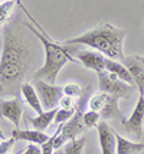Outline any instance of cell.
Returning a JSON list of instances; mask_svg holds the SVG:
<instances>
[{
	"instance_id": "cell-4",
	"label": "cell",
	"mask_w": 144,
	"mask_h": 154,
	"mask_svg": "<svg viewBox=\"0 0 144 154\" xmlns=\"http://www.w3.org/2000/svg\"><path fill=\"white\" fill-rule=\"evenodd\" d=\"M88 107L89 109L98 112L100 117L104 120H120L121 122L125 121L124 114L118 108V98L114 95H110L103 91L95 92L89 98Z\"/></svg>"
},
{
	"instance_id": "cell-20",
	"label": "cell",
	"mask_w": 144,
	"mask_h": 154,
	"mask_svg": "<svg viewBox=\"0 0 144 154\" xmlns=\"http://www.w3.org/2000/svg\"><path fill=\"white\" fill-rule=\"evenodd\" d=\"M82 122L87 128L97 127V125L101 122V117H100L98 112L92 111V109H89V111H87V112H84L82 114Z\"/></svg>"
},
{
	"instance_id": "cell-10",
	"label": "cell",
	"mask_w": 144,
	"mask_h": 154,
	"mask_svg": "<svg viewBox=\"0 0 144 154\" xmlns=\"http://www.w3.org/2000/svg\"><path fill=\"white\" fill-rule=\"evenodd\" d=\"M76 59L79 60V63L84 65L88 69H92L95 72H101L105 69V59L107 56H104L100 52H88V51H82L76 54Z\"/></svg>"
},
{
	"instance_id": "cell-12",
	"label": "cell",
	"mask_w": 144,
	"mask_h": 154,
	"mask_svg": "<svg viewBox=\"0 0 144 154\" xmlns=\"http://www.w3.org/2000/svg\"><path fill=\"white\" fill-rule=\"evenodd\" d=\"M12 137L16 141H29L30 144H39V146L45 144L51 138L43 131H38V130L29 131V130H19V128L12 131Z\"/></svg>"
},
{
	"instance_id": "cell-5",
	"label": "cell",
	"mask_w": 144,
	"mask_h": 154,
	"mask_svg": "<svg viewBox=\"0 0 144 154\" xmlns=\"http://www.w3.org/2000/svg\"><path fill=\"white\" fill-rule=\"evenodd\" d=\"M98 75V85H100V89L103 92H107L110 95H114L118 100H128L131 95L134 94V91L137 88L134 85H130L127 82L121 81L120 78H117L114 74H111L108 71H101V72H97Z\"/></svg>"
},
{
	"instance_id": "cell-8",
	"label": "cell",
	"mask_w": 144,
	"mask_h": 154,
	"mask_svg": "<svg viewBox=\"0 0 144 154\" xmlns=\"http://www.w3.org/2000/svg\"><path fill=\"white\" fill-rule=\"evenodd\" d=\"M22 114H23V104L20 98L14 97L12 100L0 101V115L10 121L16 128H19Z\"/></svg>"
},
{
	"instance_id": "cell-25",
	"label": "cell",
	"mask_w": 144,
	"mask_h": 154,
	"mask_svg": "<svg viewBox=\"0 0 144 154\" xmlns=\"http://www.w3.org/2000/svg\"><path fill=\"white\" fill-rule=\"evenodd\" d=\"M59 107L69 109V108H75L76 104L74 102V98H71V97H66V95H63V97L61 98V101H59Z\"/></svg>"
},
{
	"instance_id": "cell-9",
	"label": "cell",
	"mask_w": 144,
	"mask_h": 154,
	"mask_svg": "<svg viewBox=\"0 0 144 154\" xmlns=\"http://www.w3.org/2000/svg\"><path fill=\"white\" fill-rule=\"evenodd\" d=\"M97 131H98V141H100V146H101V153L115 154V148H117L115 131L105 121H101L97 125Z\"/></svg>"
},
{
	"instance_id": "cell-27",
	"label": "cell",
	"mask_w": 144,
	"mask_h": 154,
	"mask_svg": "<svg viewBox=\"0 0 144 154\" xmlns=\"http://www.w3.org/2000/svg\"><path fill=\"white\" fill-rule=\"evenodd\" d=\"M137 59L140 60V62H141V63L144 65V56H137Z\"/></svg>"
},
{
	"instance_id": "cell-2",
	"label": "cell",
	"mask_w": 144,
	"mask_h": 154,
	"mask_svg": "<svg viewBox=\"0 0 144 154\" xmlns=\"http://www.w3.org/2000/svg\"><path fill=\"white\" fill-rule=\"evenodd\" d=\"M124 38L125 32L123 29H118L110 23H101L81 36L68 39L63 45H87L100 51V54L108 59L124 60Z\"/></svg>"
},
{
	"instance_id": "cell-3",
	"label": "cell",
	"mask_w": 144,
	"mask_h": 154,
	"mask_svg": "<svg viewBox=\"0 0 144 154\" xmlns=\"http://www.w3.org/2000/svg\"><path fill=\"white\" fill-rule=\"evenodd\" d=\"M29 30H32L35 36L41 40V43L43 45V49H45L43 66L36 71V74L33 75V79H43L49 84L55 85L56 79H58V74L61 72V69L68 62H74L75 58L71 55V51L66 49V45L54 42L49 38V35L41 33L39 30L33 29L30 25H29Z\"/></svg>"
},
{
	"instance_id": "cell-30",
	"label": "cell",
	"mask_w": 144,
	"mask_h": 154,
	"mask_svg": "<svg viewBox=\"0 0 144 154\" xmlns=\"http://www.w3.org/2000/svg\"><path fill=\"white\" fill-rule=\"evenodd\" d=\"M13 2H14V0H13Z\"/></svg>"
},
{
	"instance_id": "cell-29",
	"label": "cell",
	"mask_w": 144,
	"mask_h": 154,
	"mask_svg": "<svg viewBox=\"0 0 144 154\" xmlns=\"http://www.w3.org/2000/svg\"><path fill=\"white\" fill-rule=\"evenodd\" d=\"M5 138H6V137H5V134H3V131L0 130V140H5Z\"/></svg>"
},
{
	"instance_id": "cell-28",
	"label": "cell",
	"mask_w": 144,
	"mask_h": 154,
	"mask_svg": "<svg viewBox=\"0 0 144 154\" xmlns=\"http://www.w3.org/2000/svg\"><path fill=\"white\" fill-rule=\"evenodd\" d=\"M54 154H63V150H61V148H59V150H55Z\"/></svg>"
},
{
	"instance_id": "cell-14",
	"label": "cell",
	"mask_w": 144,
	"mask_h": 154,
	"mask_svg": "<svg viewBox=\"0 0 144 154\" xmlns=\"http://www.w3.org/2000/svg\"><path fill=\"white\" fill-rule=\"evenodd\" d=\"M115 154H138L144 150V143H133L115 133Z\"/></svg>"
},
{
	"instance_id": "cell-22",
	"label": "cell",
	"mask_w": 144,
	"mask_h": 154,
	"mask_svg": "<svg viewBox=\"0 0 144 154\" xmlns=\"http://www.w3.org/2000/svg\"><path fill=\"white\" fill-rule=\"evenodd\" d=\"M14 3H16V5H17V6H19V7H20V9H22V10H23V13H25V14H26V16H28V17H29V20H30V22L33 23L35 26L38 27V30H39L41 33H43V35H48V33H46V32H45V29H43V27H42L41 25H39V23H38V22L35 20V17H33V16H32V14L29 13V10H28V9H26V6L23 5V2H22V0H14Z\"/></svg>"
},
{
	"instance_id": "cell-24",
	"label": "cell",
	"mask_w": 144,
	"mask_h": 154,
	"mask_svg": "<svg viewBox=\"0 0 144 154\" xmlns=\"http://www.w3.org/2000/svg\"><path fill=\"white\" fill-rule=\"evenodd\" d=\"M14 143H16V140H14L13 137L2 140V143H0V154H9L12 147L14 146Z\"/></svg>"
},
{
	"instance_id": "cell-17",
	"label": "cell",
	"mask_w": 144,
	"mask_h": 154,
	"mask_svg": "<svg viewBox=\"0 0 144 154\" xmlns=\"http://www.w3.org/2000/svg\"><path fill=\"white\" fill-rule=\"evenodd\" d=\"M16 5L13 0H6L3 3H0V27H3L7 23V20L12 16L13 6Z\"/></svg>"
},
{
	"instance_id": "cell-6",
	"label": "cell",
	"mask_w": 144,
	"mask_h": 154,
	"mask_svg": "<svg viewBox=\"0 0 144 154\" xmlns=\"http://www.w3.org/2000/svg\"><path fill=\"white\" fill-rule=\"evenodd\" d=\"M33 87L39 95L42 107L46 108V111L54 109L56 105H59V101L63 97V87L49 84L43 79H36Z\"/></svg>"
},
{
	"instance_id": "cell-11",
	"label": "cell",
	"mask_w": 144,
	"mask_h": 154,
	"mask_svg": "<svg viewBox=\"0 0 144 154\" xmlns=\"http://www.w3.org/2000/svg\"><path fill=\"white\" fill-rule=\"evenodd\" d=\"M124 66L128 69L140 95H144V65L137 59V56H134V58H124Z\"/></svg>"
},
{
	"instance_id": "cell-18",
	"label": "cell",
	"mask_w": 144,
	"mask_h": 154,
	"mask_svg": "<svg viewBox=\"0 0 144 154\" xmlns=\"http://www.w3.org/2000/svg\"><path fill=\"white\" fill-rule=\"evenodd\" d=\"M84 146H85V138H75V140H71L63 148V153L65 154H82L84 153Z\"/></svg>"
},
{
	"instance_id": "cell-1",
	"label": "cell",
	"mask_w": 144,
	"mask_h": 154,
	"mask_svg": "<svg viewBox=\"0 0 144 154\" xmlns=\"http://www.w3.org/2000/svg\"><path fill=\"white\" fill-rule=\"evenodd\" d=\"M29 69L30 51L13 30L7 29L0 58V92H6L13 87H17Z\"/></svg>"
},
{
	"instance_id": "cell-13",
	"label": "cell",
	"mask_w": 144,
	"mask_h": 154,
	"mask_svg": "<svg viewBox=\"0 0 144 154\" xmlns=\"http://www.w3.org/2000/svg\"><path fill=\"white\" fill-rule=\"evenodd\" d=\"M20 92H22L23 100L26 101V104L33 109L36 114H42L43 112V107H42V102L39 100V95H38L35 87L30 82H22Z\"/></svg>"
},
{
	"instance_id": "cell-26",
	"label": "cell",
	"mask_w": 144,
	"mask_h": 154,
	"mask_svg": "<svg viewBox=\"0 0 144 154\" xmlns=\"http://www.w3.org/2000/svg\"><path fill=\"white\" fill-rule=\"evenodd\" d=\"M22 154H42L41 147H38V144H29L28 147L25 148Z\"/></svg>"
},
{
	"instance_id": "cell-21",
	"label": "cell",
	"mask_w": 144,
	"mask_h": 154,
	"mask_svg": "<svg viewBox=\"0 0 144 154\" xmlns=\"http://www.w3.org/2000/svg\"><path fill=\"white\" fill-rule=\"evenodd\" d=\"M75 108H69V109H66V108H58V111H56V115H55V122L56 124H63V122H66L68 120H71L72 118V115L75 114Z\"/></svg>"
},
{
	"instance_id": "cell-15",
	"label": "cell",
	"mask_w": 144,
	"mask_h": 154,
	"mask_svg": "<svg viewBox=\"0 0 144 154\" xmlns=\"http://www.w3.org/2000/svg\"><path fill=\"white\" fill-rule=\"evenodd\" d=\"M105 71H108L111 74H114L117 78H120L121 81L124 82H127V84H130V85H134V81L131 78L130 72H128V69L124 66L123 63H120V62H117V60H112V59H105ZM136 87V85H134Z\"/></svg>"
},
{
	"instance_id": "cell-7",
	"label": "cell",
	"mask_w": 144,
	"mask_h": 154,
	"mask_svg": "<svg viewBox=\"0 0 144 154\" xmlns=\"http://www.w3.org/2000/svg\"><path fill=\"white\" fill-rule=\"evenodd\" d=\"M143 124H144V95H140L133 114L128 118H125L123 125L131 135L140 138L143 135Z\"/></svg>"
},
{
	"instance_id": "cell-23",
	"label": "cell",
	"mask_w": 144,
	"mask_h": 154,
	"mask_svg": "<svg viewBox=\"0 0 144 154\" xmlns=\"http://www.w3.org/2000/svg\"><path fill=\"white\" fill-rule=\"evenodd\" d=\"M56 135H58V131H55V134L52 135L45 144L41 146V150H42V154H54L55 153V147H54V141H55Z\"/></svg>"
},
{
	"instance_id": "cell-19",
	"label": "cell",
	"mask_w": 144,
	"mask_h": 154,
	"mask_svg": "<svg viewBox=\"0 0 144 154\" xmlns=\"http://www.w3.org/2000/svg\"><path fill=\"white\" fill-rule=\"evenodd\" d=\"M87 89L88 88H84L82 85H79V84H66L65 87H63V95H66V97H71V98H81L84 97V94L87 92Z\"/></svg>"
},
{
	"instance_id": "cell-16",
	"label": "cell",
	"mask_w": 144,
	"mask_h": 154,
	"mask_svg": "<svg viewBox=\"0 0 144 154\" xmlns=\"http://www.w3.org/2000/svg\"><path fill=\"white\" fill-rule=\"evenodd\" d=\"M58 108H54V109H49V111H43L42 114H38L33 118H29L30 120V124L33 125L35 130L38 131H45L46 128L49 127V124L55 120V115Z\"/></svg>"
}]
</instances>
